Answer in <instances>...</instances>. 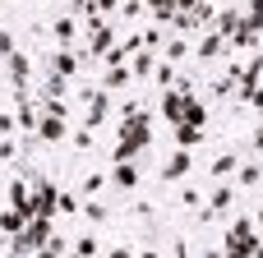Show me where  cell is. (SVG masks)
<instances>
[{
    "label": "cell",
    "mask_w": 263,
    "mask_h": 258,
    "mask_svg": "<svg viewBox=\"0 0 263 258\" xmlns=\"http://www.w3.org/2000/svg\"><path fill=\"white\" fill-rule=\"evenodd\" d=\"M111 46H116V28H111V23H102V28H92V32H88V46L79 51V60L102 69V60L111 55Z\"/></svg>",
    "instance_id": "1"
},
{
    "label": "cell",
    "mask_w": 263,
    "mask_h": 258,
    "mask_svg": "<svg viewBox=\"0 0 263 258\" xmlns=\"http://www.w3.org/2000/svg\"><path fill=\"white\" fill-rule=\"evenodd\" d=\"M240 28H245V5H217V18H213L208 32H217L222 42H231Z\"/></svg>",
    "instance_id": "2"
},
{
    "label": "cell",
    "mask_w": 263,
    "mask_h": 258,
    "mask_svg": "<svg viewBox=\"0 0 263 258\" xmlns=\"http://www.w3.org/2000/svg\"><path fill=\"white\" fill-rule=\"evenodd\" d=\"M28 189H32V217L55 222V194H60V189H55L51 180H42V175H32V185H28Z\"/></svg>",
    "instance_id": "3"
},
{
    "label": "cell",
    "mask_w": 263,
    "mask_h": 258,
    "mask_svg": "<svg viewBox=\"0 0 263 258\" xmlns=\"http://www.w3.org/2000/svg\"><path fill=\"white\" fill-rule=\"evenodd\" d=\"M51 37H55V51H74V37H79V18L69 9H60L51 18Z\"/></svg>",
    "instance_id": "4"
},
{
    "label": "cell",
    "mask_w": 263,
    "mask_h": 258,
    "mask_svg": "<svg viewBox=\"0 0 263 258\" xmlns=\"http://www.w3.org/2000/svg\"><path fill=\"white\" fill-rule=\"evenodd\" d=\"M37 120H42L37 102H32L28 92H14V125H18L23 134H37Z\"/></svg>",
    "instance_id": "5"
},
{
    "label": "cell",
    "mask_w": 263,
    "mask_h": 258,
    "mask_svg": "<svg viewBox=\"0 0 263 258\" xmlns=\"http://www.w3.org/2000/svg\"><path fill=\"white\" fill-rule=\"evenodd\" d=\"M194 171V152H171L166 157V166H162V185H185V175Z\"/></svg>",
    "instance_id": "6"
},
{
    "label": "cell",
    "mask_w": 263,
    "mask_h": 258,
    "mask_svg": "<svg viewBox=\"0 0 263 258\" xmlns=\"http://www.w3.org/2000/svg\"><path fill=\"white\" fill-rule=\"evenodd\" d=\"M231 203H236V189H231V185H217V189L208 194V208H199L194 217H199V222H213V217L231 212Z\"/></svg>",
    "instance_id": "7"
},
{
    "label": "cell",
    "mask_w": 263,
    "mask_h": 258,
    "mask_svg": "<svg viewBox=\"0 0 263 258\" xmlns=\"http://www.w3.org/2000/svg\"><path fill=\"white\" fill-rule=\"evenodd\" d=\"M79 69H83L79 51H51V55H46V74H60V78H79Z\"/></svg>",
    "instance_id": "8"
},
{
    "label": "cell",
    "mask_w": 263,
    "mask_h": 258,
    "mask_svg": "<svg viewBox=\"0 0 263 258\" xmlns=\"http://www.w3.org/2000/svg\"><path fill=\"white\" fill-rule=\"evenodd\" d=\"M37 143H65L69 138V120H55V115H42L37 120V134H32Z\"/></svg>",
    "instance_id": "9"
},
{
    "label": "cell",
    "mask_w": 263,
    "mask_h": 258,
    "mask_svg": "<svg viewBox=\"0 0 263 258\" xmlns=\"http://www.w3.org/2000/svg\"><path fill=\"white\" fill-rule=\"evenodd\" d=\"M171 28H176V37H190V32H208L194 5H180V9H176V18H171Z\"/></svg>",
    "instance_id": "10"
},
{
    "label": "cell",
    "mask_w": 263,
    "mask_h": 258,
    "mask_svg": "<svg viewBox=\"0 0 263 258\" xmlns=\"http://www.w3.org/2000/svg\"><path fill=\"white\" fill-rule=\"evenodd\" d=\"M5 69H9V83H14V92H23V88H28V78H32V60H28L23 51H14V55L5 60Z\"/></svg>",
    "instance_id": "11"
},
{
    "label": "cell",
    "mask_w": 263,
    "mask_h": 258,
    "mask_svg": "<svg viewBox=\"0 0 263 258\" xmlns=\"http://www.w3.org/2000/svg\"><path fill=\"white\" fill-rule=\"evenodd\" d=\"M185 102H190V92H162L157 111L171 120V129H176V125H185Z\"/></svg>",
    "instance_id": "12"
},
{
    "label": "cell",
    "mask_w": 263,
    "mask_h": 258,
    "mask_svg": "<svg viewBox=\"0 0 263 258\" xmlns=\"http://www.w3.org/2000/svg\"><path fill=\"white\" fill-rule=\"evenodd\" d=\"M106 115H111V97H106V92L97 88V97H92V102L83 106V129H97V125H102Z\"/></svg>",
    "instance_id": "13"
},
{
    "label": "cell",
    "mask_w": 263,
    "mask_h": 258,
    "mask_svg": "<svg viewBox=\"0 0 263 258\" xmlns=\"http://www.w3.org/2000/svg\"><path fill=\"white\" fill-rule=\"evenodd\" d=\"M129 83H134V74H129V65H125V69H102V78H97V88H102L106 97H111V92H125Z\"/></svg>",
    "instance_id": "14"
},
{
    "label": "cell",
    "mask_w": 263,
    "mask_h": 258,
    "mask_svg": "<svg viewBox=\"0 0 263 258\" xmlns=\"http://www.w3.org/2000/svg\"><path fill=\"white\" fill-rule=\"evenodd\" d=\"M194 55H199V60H227V42H222L217 32H203L199 46H194Z\"/></svg>",
    "instance_id": "15"
},
{
    "label": "cell",
    "mask_w": 263,
    "mask_h": 258,
    "mask_svg": "<svg viewBox=\"0 0 263 258\" xmlns=\"http://www.w3.org/2000/svg\"><path fill=\"white\" fill-rule=\"evenodd\" d=\"M171 138H176V148H180V152H194L208 134H203L199 125H176V129H171Z\"/></svg>",
    "instance_id": "16"
},
{
    "label": "cell",
    "mask_w": 263,
    "mask_h": 258,
    "mask_svg": "<svg viewBox=\"0 0 263 258\" xmlns=\"http://www.w3.org/2000/svg\"><path fill=\"white\" fill-rule=\"evenodd\" d=\"M139 180H143L139 162H120V166H111V185H120V189H139Z\"/></svg>",
    "instance_id": "17"
},
{
    "label": "cell",
    "mask_w": 263,
    "mask_h": 258,
    "mask_svg": "<svg viewBox=\"0 0 263 258\" xmlns=\"http://www.w3.org/2000/svg\"><path fill=\"white\" fill-rule=\"evenodd\" d=\"M236 171H240V152H222V157H213V166H208L213 180H227V175H236Z\"/></svg>",
    "instance_id": "18"
},
{
    "label": "cell",
    "mask_w": 263,
    "mask_h": 258,
    "mask_svg": "<svg viewBox=\"0 0 263 258\" xmlns=\"http://www.w3.org/2000/svg\"><path fill=\"white\" fill-rule=\"evenodd\" d=\"M157 60H162L157 51H139V55L129 60V74H134V78H153V69H157Z\"/></svg>",
    "instance_id": "19"
},
{
    "label": "cell",
    "mask_w": 263,
    "mask_h": 258,
    "mask_svg": "<svg viewBox=\"0 0 263 258\" xmlns=\"http://www.w3.org/2000/svg\"><path fill=\"white\" fill-rule=\"evenodd\" d=\"M69 254H74V258H102V245H97V235L88 231V235L69 240Z\"/></svg>",
    "instance_id": "20"
},
{
    "label": "cell",
    "mask_w": 263,
    "mask_h": 258,
    "mask_svg": "<svg viewBox=\"0 0 263 258\" xmlns=\"http://www.w3.org/2000/svg\"><path fill=\"white\" fill-rule=\"evenodd\" d=\"M157 55H162L166 65H176V60H185V55H190V42H185V37H166Z\"/></svg>",
    "instance_id": "21"
},
{
    "label": "cell",
    "mask_w": 263,
    "mask_h": 258,
    "mask_svg": "<svg viewBox=\"0 0 263 258\" xmlns=\"http://www.w3.org/2000/svg\"><path fill=\"white\" fill-rule=\"evenodd\" d=\"M153 83H157L162 92H176V83H180V74H176V65H166V60H157V69H153Z\"/></svg>",
    "instance_id": "22"
},
{
    "label": "cell",
    "mask_w": 263,
    "mask_h": 258,
    "mask_svg": "<svg viewBox=\"0 0 263 258\" xmlns=\"http://www.w3.org/2000/svg\"><path fill=\"white\" fill-rule=\"evenodd\" d=\"M23 226H28V217H23V212H14V208H0V235H9V240H14Z\"/></svg>",
    "instance_id": "23"
},
{
    "label": "cell",
    "mask_w": 263,
    "mask_h": 258,
    "mask_svg": "<svg viewBox=\"0 0 263 258\" xmlns=\"http://www.w3.org/2000/svg\"><path fill=\"white\" fill-rule=\"evenodd\" d=\"M203 120H208V102L190 92V102H185V125H199V129H203Z\"/></svg>",
    "instance_id": "24"
},
{
    "label": "cell",
    "mask_w": 263,
    "mask_h": 258,
    "mask_svg": "<svg viewBox=\"0 0 263 258\" xmlns=\"http://www.w3.org/2000/svg\"><path fill=\"white\" fill-rule=\"evenodd\" d=\"M259 180H263V166H259V162H240V171H236V185H240V189H254Z\"/></svg>",
    "instance_id": "25"
},
{
    "label": "cell",
    "mask_w": 263,
    "mask_h": 258,
    "mask_svg": "<svg viewBox=\"0 0 263 258\" xmlns=\"http://www.w3.org/2000/svg\"><path fill=\"white\" fill-rule=\"evenodd\" d=\"M245 32H250V37H263V0L245 5Z\"/></svg>",
    "instance_id": "26"
},
{
    "label": "cell",
    "mask_w": 263,
    "mask_h": 258,
    "mask_svg": "<svg viewBox=\"0 0 263 258\" xmlns=\"http://www.w3.org/2000/svg\"><path fill=\"white\" fill-rule=\"evenodd\" d=\"M250 235H259V226H254V212L236 217V222H231V235H227V240H250Z\"/></svg>",
    "instance_id": "27"
},
{
    "label": "cell",
    "mask_w": 263,
    "mask_h": 258,
    "mask_svg": "<svg viewBox=\"0 0 263 258\" xmlns=\"http://www.w3.org/2000/svg\"><path fill=\"white\" fill-rule=\"evenodd\" d=\"M176 9H180L176 0H157V5H148V18H153V23H171Z\"/></svg>",
    "instance_id": "28"
},
{
    "label": "cell",
    "mask_w": 263,
    "mask_h": 258,
    "mask_svg": "<svg viewBox=\"0 0 263 258\" xmlns=\"http://www.w3.org/2000/svg\"><path fill=\"white\" fill-rule=\"evenodd\" d=\"M106 185H111V175H106V171H88V175H83V194H88V199H97Z\"/></svg>",
    "instance_id": "29"
},
{
    "label": "cell",
    "mask_w": 263,
    "mask_h": 258,
    "mask_svg": "<svg viewBox=\"0 0 263 258\" xmlns=\"http://www.w3.org/2000/svg\"><path fill=\"white\" fill-rule=\"evenodd\" d=\"M69 143H74V148H79V152H92V143H97V134H92V129H83V125H79V129H69Z\"/></svg>",
    "instance_id": "30"
},
{
    "label": "cell",
    "mask_w": 263,
    "mask_h": 258,
    "mask_svg": "<svg viewBox=\"0 0 263 258\" xmlns=\"http://www.w3.org/2000/svg\"><path fill=\"white\" fill-rule=\"evenodd\" d=\"M79 208H83V203H79L69 189H60V194H55V217H69V212H79Z\"/></svg>",
    "instance_id": "31"
},
{
    "label": "cell",
    "mask_w": 263,
    "mask_h": 258,
    "mask_svg": "<svg viewBox=\"0 0 263 258\" xmlns=\"http://www.w3.org/2000/svg\"><path fill=\"white\" fill-rule=\"evenodd\" d=\"M79 212H83V217H88V222H92V226H102V222H106V217H111V208H102V203H97V199H88V203H83V208H79Z\"/></svg>",
    "instance_id": "32"
},
{
    "label": "cell",
    "mask_w": 263,
    "mask_h": 258,
    "mask_svg": "<svg viewBox=\"0 0 263 258\" xmlns=\"http://www.w3.org/2000/svg\"><path fill=\"white\" fill-rule=\"evenodd\" d=\"M148 14V5H139V0H129V5H120V18H143Z\"/></svg>",
    "instance_id": "33"
},
{
    "label": "cell",
    "mask_w": 263,
    "mask_h": 258,
    "mask_svg": "<svg viewBox=\"0 0 263 258\" xmlns=\"http://www.w3.org/2000/svg\"><path fill=\"white\" fill-rule=\"evenodd\" d=\"M180 203H185V208H194V212H199V208H203V194H199V189H180Z\"/></svg>",
    "instance_id": "34"
},
{
    "label": "cell",
    "mask_w": 263,
    "mask_h": 258,
    "mask_svg": "<svg viewBox=\"0 0 263 258\" xmlns=\"http://www.w3.org/2000/svg\"><path fill=\"white\" fill-rule=\"evenodd\" d=\"M14 51H18V46H14V32H5V28H0V60H9Z\"/></svg>",
    "instance_id": "35"
},
{
    "label": "cell",
    "mask_w": 263,
    "mask_h": 258,
    "mask_svg": "<svg viewBox=\"0 0 263 258\" xmlns=\"http://www.w3.org/2000/svg\"><path fill=\"white\" fill-rule=\"evenodd\" d=\"M14 129H18V125H14V115H5V111H0V138H14Z\"/></svg>",
    "instance_id": "36"
},
{
    "label": "cell",
    "mask_w": 263,
    "mask_h": 258,
    "mask_svg": "<svg viewBox=\"0 0 263 258\" xmlns=\"http://www.w3.org/2000/svg\"><path fill=\"white\" fill-rule=\"evenodd\" d=\"M102 258H134L129 245H116V249H102Z\"/></svg>",
    "instance_id": "37"
},
{
    "label": "cell",
    "mask_w": 263,
    "mask_h": 258,
    "mask_svg": "<svg viewBox=\"0 0 263 258\" xmlns=\"http://www.w3.org/2000/svg\"><path fill=\"white\" fill-rule=\"evenodd\" d=\"M171 258H190V240H171Z\"/></svg>",
    "instance_id": "38"
},
{
    "label": "cell",
    "mask_w": 263,
    "mask_h": 258,
    "mask_svg": "<svg viewBox=\"0 0 263 258\" xmlns=\"http://www.w3.org/2000/svg\"><path fill=\"white\" fill-rule=\"evenodd\" d=\"M250 148H254V152H263V125H254V129H250Z\"/></svg>",
    "instance_id": "39"
},
{
    "label": "cell",
    "mask_w": 263,
    "mask_h": 258,
    "mask_svg": "<svg viewBox=\"0 0 263 258\" xmlns=\"http://www.w3.org/2000/svg\"><path fill=\"white\" fill-rule=\"evenodd\" d=\"M199 258H227V254H222V245H208V249H203Z\"/></svg>",
    "instance_id": "40"
},
{
    "label": "cell",
    "mask_w": 263,
    "mask_h": 258,
    "mask_svg": "<svg viewBox=\"0 0 263 258\" xmlns=\"http://www.w3.org/2000/svg\"><path fill=\"white\" fill-rule=\"evenodd\" d=\"M134 258H157V249H139V254H134Z\"/></svg>",
    "instance_id": "41"
},
{
    "label": "cell",
    "mask_w": 263,
    "mask_h": 258,
    "mask_svg": "<svg viewBox=\"0 0 263 258\" xmlns=\"http://www.w3.org/2000/svg\"><path fill=\"white\" fill-rule=\"evenodd\" d=\"M254 226H259V231H263V203H259V212H254Z\"/></svg>",
    "instance_id": "42"
},
{
    "label": "cell",
    "mask_w": 263,
    "mask_h": 258,
    "mask_svg": "<svg viewBox=\"0 0 263 258\" xmlns=\"http://www.w3.org/2000/svg\"><path fill=\"white\" fill-rule=\"evenodd\" d=\"M69 258H74V254H69Z\"/></svg>",
    "instance_id": "43"
},
{
    "label": "cell",
    "mask_w": 263,
    "mask_h": 258,
    "mask_svg": "<svg viewBox=\"0 0 263 258\" xmlns=\"http://www.w3.org/2000/svg\"><path fill=\"white\" fill-rule=\"evenodd\" d=\"M259 55H263V51H259Z\"/></svg>",
    "instance_id": "44"
}]
</instances>
